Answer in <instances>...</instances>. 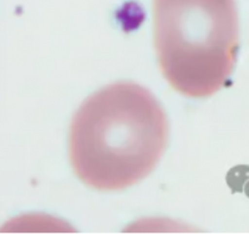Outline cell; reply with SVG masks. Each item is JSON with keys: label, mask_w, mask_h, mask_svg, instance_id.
<instances>
[{"label": "cell", "mask_w": 249, "mask_h": 234, "mask_svg": "<svg viewBox=\"0 0 249 234\" xmlns=\"http://www.w3.org/2000/svg\"><path fill=\"white\" fill-rule=\"evenodd\" d=\"M155 49L171 88L192 99L230 81L239 49L235 0H153Z\"/></svg>", "instance_id": "7a4b0ae2"}, {"label": "cell", "mask_w": 249, "mask_h": 234, "mask_svg": "<svg viewBox=\"0 0 249 234\" xmlns=\"http://www.w3.org/2000/svg\"><path fill=\"white\" fill-rule=\"evenodd\" d=\"M167 116L147 89L116 82L92 93L72 117L69 157L90 188L112 192L147 177L168 144Z\"/></svg>", "instance_id": "6da1fadb"}]
</instances>
